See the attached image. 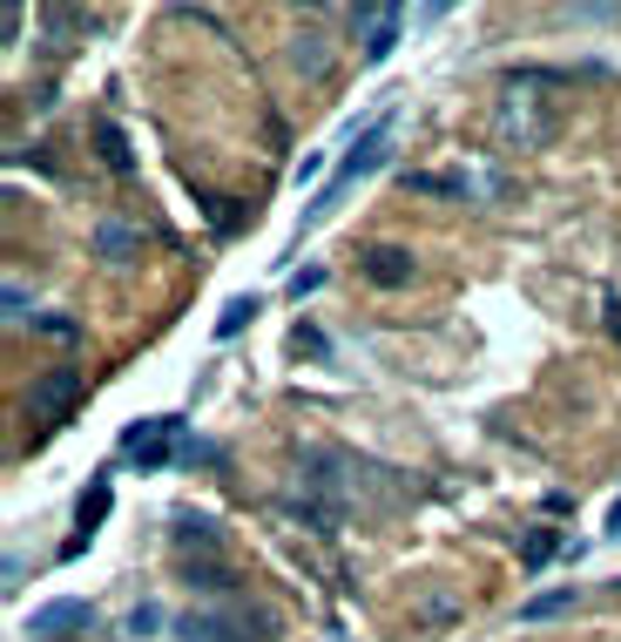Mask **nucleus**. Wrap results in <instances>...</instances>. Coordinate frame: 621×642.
<instances>
[{"label": "nucleus", "instance_id": "obj_1", "mask_svg": "<svg viewBox=\"0 0 621 642\" xmlns=\"http://www.w3.org/2000/svg\"><path fill=\"white\" fill-rule=\"evenodd\" d=\"M548 82H554L548 68H527V74H513V82H507V96H500V136H507V142L541 149V142L554 136V116L534 102V89H548Z\"/></svg>", "mask_w": 621, "mask_h": 642}, {"label": "nucleus", "instance_id": "obj_2", "mask_svg": "<svg viewBox=\"0 0 621 642\" xmlns=\"http://www.w3.org/2000/svg\"><path fill=\"white\" fill-rule=\"evenodd\" d=\"M379 163H385V129H365V142H359V149H351V156H344V163H338V177L324 183V197H318V203L304 210V223H324V217L338 210V197H344V183H359V177H372Z\"/></svg>", "mask_w": 621, "mask_h": 642}, {"label": "nucleus", "instance_id": "obj_3", "mask_svg": "<svg viewBox=\"0 0 621 642\" xmlns=\"http://www.w3.org/2000/svg\"><path fill=\"white\" fill-rule=\"evenodd\" d=\"M28 407H34V420H68V413L81 407V372H74V365L41 372L34 392H28Z\"/></svg>", "mask_w": 621, "mask_h": 642}, {"label": "nucleus", "instance_id": "obj_4", "mask_svg": "<svg viewBox=\"0 0 621 642\" xmlns=\"http://www.w3.org/2000/svg\"><path fill=\"white\" fill-rule=\"evenodd\" d=\"M351 28H359V41H365V61H385L392 48H399V28H405V8H359L351 14Z\"/></svg>", "mask_w": 621, "mask_h": 642}, {"label": "nucleus", "instance_id": "obj_5", "mask_svg": "<svg viewBox=\"0 0 621 642\" xmlns=\"http://www.w3.org/2000/svg\"><path fill=\"white\" fill-rule=\"evenodd\" d=\"M243 629H271V615H190V635L197 642H257V635H243Z\"/></svg>", "mask_w": 621, "mask_h": 642}, {"label": "nucleus", "instance_id": "obj_6", "mask_svg": "<svg viewBox=\"0 0 621 642\" xmlns=\"http://www.w3.org/2000/svg\"><path fill=\"white\" fill-rule=\"evenodd\" d=\"M129 460H142V467H162L169 460V447H176V420H142V427H129Z\"/></svg>", "mask_w": 621, "mask_h": 642}, {"label": "nucleus", "instance_id": "obj_7", "mask_svg": "<svg viewBox=\"0 0 621 642\" xmlns=\"http://www.w3.org/2000/svg\"><path fill=\"white\" fill-rule=\"evenodd\" d=\"M365 278H372L379 291L412 284V251H399V244H372V251H365Z\"/></svg>", "mask_w": 621, "mask_h": 642}, {"label": "nucleus", "instance_id": "obj_8", "mask_svg": "<svg viewBox=\"0 0 621 642\" xmlns=\"http://www.w3.org/2000/svg\"><path fill=\"white\" fill-rule=\"evenodd\" d=\"M61 629H88V602H48L28 615V635H61Z\"/></svg>", "mask_w": 621, "mask_h": 642}, {"label": "nucleus", "instance_id": "obj_9", "mask_svg": "<svg viewBox=\"0 0 621 642\" xmlns=\"http://www.w3.org/2000/svg\"><path fill=\"white\" fill-rule=\"evenodd\" d=\"M405 190H419V197H467V177H447V170H412V177H405Z\"/></svg>", "mask_w": 621, "mask_h": 642}, {"label": "nucleus", "instance_id": "obj_10", "mask_svg": "<svg viewBox=\"0 0 621 642\" xmlns=\"http://www.w3.org/2000/svg\"><path fill=\"white\" fill-rule=\"evenodd\" d=\"M176 548H217V521L210 514H183L176 521Z\"/></svg>", "mask_w": 621, "mask_h": 642}, {"label": "nucleus", "instance_id": "obj_11", "mask_svg": "<svg viewBox=\"0 0 621 642\" xmlns=\"http://www.w3.org/2000/svg\"><path fill=\"white\" fill-rule=\"evenodd\" d=\"M257 311H263L257 298H230V304H223V318H217V339H237V332L250 325V318H257Z\"/></svg>", "mask_w": 621, "mask_h": 642}, {"label": "nucleus", "instance_id": "obj_12", "mask_svg": "<svg viewBox=\"0 0 621 642\" xmlns=\"http://www.w3.org/2000/svg\"><path fill=\"white\" fill-rule=\"evenodd\" d=\"M109 501H116V494H109V480H96V488L81 494V528H88V534H96V528L109 521Z\"/></svg>", "mask_w": 621, "mask_h": 642}, {"label": "nucleus", "instance_id": "obj_13", "mask_svg": "<svg viewBox=\"0 0 621 642\" xmlns=\"http://www.w3.org/2000/svg\"><path fill=\"white\" fill-rule=\"evenodd\" d=\"M568 602H574V589H548V595H534V602L520 609V622H548V615H561Z\"/></svg>", "mask_w": 621, "mask_h": 642}, {"label": "nucleus", "instance_id": "obj_14", "mask_svg": "<svg viewBox=\"0 0 621 642\" xmlns=\"http://www.w3.org/2000/svg\"><path fill=\"white\" fill-rule=\"evenodd\" d=\"M291 61H298L304 74H324V34H311V28H304V34H298V48H291Z\"/></svg>", "mask_w": 621, "mask_h": 642}, {"label": "nucleus", "instance_id": "obj_15", "mask_svg": "<svg viewBox=\"0 0 621 642\" xmlns=\"http://www.w3.org/2000/svg\"><path fill=\"white\" fill-rule=\"evenodd\" d=\"M129 251H136V237H129L122 223H109V230H102V258H109V264H122Z\"/></svg>", "mask_w": 621, "mask_h": 642}, {"label": "nucleus", "instance_id": "obj_16", "mask_svg": "<svg viewBox=\"0 0 621 642\" xmlns=\"http://www.w3.org/2000/svg\"><path fill=\"white\" fill-rule=\"evenodd\" d=\"M548 554H554V534H548V528H541V534H527V569H541Z\"/></svg>", "mask_w": 621, "mask_h": 642}, {"label": "nucleus", "instance_id": "obj_17", "mask_svg": "<svg viewBox=\"0 0 621 642\" xmlns=\"http://www.w3.org/2000/svg\"><path fill=\"white\" fill-rule=\"evenodd\" d=\"M102 149H109V163L129 170V149H122V129H102Z\"/></svg>", "mask_w": 621, "mask_h": 642}, {"label": "nucleus", "instance_id": "obj_18", "mask_svg": "<svg viewBox=\"0 0 621 642\" xmlns=\"http://www.w3.org/2000/svg\"><path fill=\"white\" fill-rule=\"evenodd\" d=\"M8 318H14V325L28 318V291H21V284H8Z\"/></svg>", "mask_w": 621, "mask_h": 642}, {"label": "nucleus", "instance_id": "obj_19", "mask_svg": "<svg viewBox=\"0 0 621 642\" xmlns=\"http://www.w3.org/2000/svg\"><path fill=\"white\" fill-rule=\"evenodd\" d=\"M608 332H614V339H621V304H608Z\"/></svg>", "mask_w": 621, "mask_h": 642}, {"label": "nucleus", "instance_id": "obj_20", "mask_svg": "<svg viewBox=\"0 0 621 642\" xmlns=\"http://www.w3.org/2000/svg\"><path fill=\"white\" fill-rule=\"evenodd\" d=\"M608 534H621V501H614V514H608Z\"/></svg>", "mask_w": 621, "mask_h": 642}]
</instances>
